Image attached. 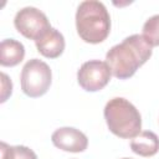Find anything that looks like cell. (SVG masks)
<instances>
[{
  "label": "cell",
  "instance_id": "obj_9",
  "mask_svg": "<svg viewBox=\"0 0 159 159\" xmlns=\"http://www.w3.org/2000/svg\"><path fill=\"white\" fill-rule=\"evenodd\" d=\"M130 149L140 157H153L159 152V138L152 130H143L130 140Z\"/></svg>",
  "mask_w": 159,
  "mask_h": 159
},
{
  "label": "cell",
  "instance_id": "obj_6",
  "mask_svg": "<svg viewBox=\"0 0 159 159\" xmlns=\"http://www.w3.org/2000/svg\"><path fill=\"white\" fill-rule=\"evenodd\" d=\"M112 72L107 65V62L99 60H91L84 62L78 72L77 81L78 84L88 92H97L104 88L111 81Z\"/></svg>",
  "mask_w": 159,
  "mask_h": 159
},
{
  "label": "cell",
  "instance_id": "obj_2",
  "mask_svg": "<svg viewBox=\"0 0 159 159\" xmlns=\"http://www.w3.org/2000/svg\"><path fill=\"white\" fill-rule=\"evenodd\" d=\"M76 29L84 42L104 41L111 31V17L104 4L97 0L82 1L76 11Z\"/></svg>",
  "mask_w": 159,
  "mask_h": 159
},
{
  "label": "cell",
  "instance_id": "obj_3",
  "mask_svg": "<svg viewBox=\"0 0 159 159\" xmlns=\"http://www.w3.org/2000/svg\"><path fill=\"white\" fill-rule=\"evenodd\" d=\"M103 113L108 129L114 135L124 139H133L140 133V113L128 99L122 97L109 99Z\"/></svg>",
  "mask_w": 159,
  "mask_h": 159
},
{
  "label": "cell",
  "instance_id": "obj_7",
  "mask_svg": "<svg viewBox=\"0 0 159 159\" xmlns=\"http://www.w3.org/2000/svg\"><path fill=\"white\" fill-rule=\"evenodd\" d=\"M51 140L55 147L71 153L84 152L88 145L86 134L72 127H62L56 129L51 135Z\"/></svg>",
  "mask_w": 159,
  "mask_h": 159
},
{
  "label": "cell",
  "instance_id": "obj_12",
  "mask_svg": "<svg viewBox=\"0 0 159 159\" xmlns=\"http://www.w3.org/2000/svg\"><path fill=\"white\" fill-rule=\"evenodd\" d=\"M143 37L153 46H159V14L149 17L143 25Z\"/></svg>",
  "mask_w": 159,
  "mask_h": 159
},
{
  "label": "cell",
  "instance_id": "obj_1",
  "mask_svg": "<svg viewBox=\"0 0 159 159\" xmlns=\"http://www.w3.org/2000/svg\"><path fill=\"white\" fill-rule=\"evenodd\" d=\"M153 47L143 35H130L114 45L106 55V62L112 75L119 80L132 77L152 56Z\"/></svg>",
  "mask_w": 159,
  "mask_h": 159
},
{
  "label": "cell",
  "instance_id": "obj_5",
  "mask_svg": "<svg viewBox=\"0 0 159 159\" xmlns=\"http://www.w3.org/2000/svg\"><path fill=\"white\" fill-rule=\"evenodd\" d=\"M14 25L22 36L35 41L51 29L47 16L34 6H26L19 10L15 15Z\"/></svg>",
  "mask_w": 159,
  "mask_h": 159
},
{
  "label": "cell",
  "instance_id": "obj_10",
  "mask_svg": "<svg viewBox=\"0 0 159 159\" xmlns=\"http://www.w3.org/2000/svg\"><path fill=\"white\" fill-rule=\"evenodd\" d=\"M25 57L24 45L15 39H5L0 43V65L12 67L19 65Z\"/></svg>",
  "mask_w": 159,
  "mask_h": 159
},
{
  "label": "cell",
  "instance_id": "obj_4",
  "mask_svg": "<svg viewBox=\"0 0 159 159\" xmlns=\"http://www.w3.org/2000/svg\"><path fill=\"white\" fill-rule=\"evenodd\" d=\"M20 82L21 89L26 96L31 98L41 97L48 91L51 86V68L46 62L39 58H32L27 61L22 67Z\"/></svg>",
  "mask_w": 159,
  "mask_h": 159
},
{
  "label": "cell",
  "instance_id": "obj_8",
  "mask_svg": "<svg viewBox=\"0 0 159 159\" xmlns=\"http://www.w3.org/2000/svg\"><path fill=\"white\" fill-rule=\"evenodd\" d=\"M35 45L42 56L47 58H56L65 50V37L58 30L51 27L35 41Z\"/></svg>",
  "mask_w": 159,
  "mask_h": 159
},
{
  "label": "cell",
  "instance_id": "obj_11",
  "mask_svg": "<svg viewBox=\"0 0 159 159\" xmlns=\"http://www.w3.org/2000/svg\"><path fill=\"white\" fill-rule=\"evenodd\" d=\"M0 150L1 159H37L36 153L25 145H9L1 142Z\"/></svg>",
  "mask_w": 159,
  "mask_h": 159
},
{
  "label": "cell",
  "instance_id": "obj_14",
  "mask_svg": "<svg viewBox=\"0 0 159 159\" xmlns=\"http://www.w3.org/2000/svg\"><path fill=\"white\" fill-rule=\"evenodd\" d=\"M122 159H132V158H122Z\"/></svg>",
  "mask_w": 159,
  "mask_h": 159
},
{
  "label": "cell",
  "instance_id": "obj_13",
  "mask_svg": "<svg viewBox=\"0 0 159 159\" xmlns=\"http://www.w3.org/2000/svg\"><path fill=\"white\" fill-rule=\"evenodd\" d=\"M1 78H2V94H1V102H5L6 98L11 94L12 92V82L9 80V77L2 72L1 73Z\"/></svg>",
  "mask_w": 159,
  "mask_h": 159
}]
</instances>
